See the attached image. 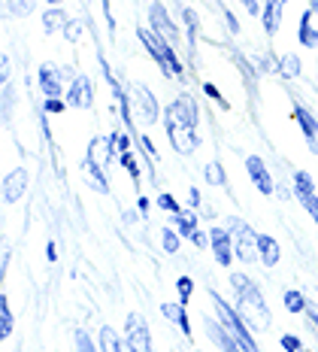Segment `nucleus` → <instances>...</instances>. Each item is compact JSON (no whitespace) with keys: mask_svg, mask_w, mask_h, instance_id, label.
Returning a JSON list of instances; mask_svg holds the SVG:
<instances>
[{"mask_svg":"<svg viewBox=\"0 0 318 352\" xmlns=\"http://www.w3.org/2000/svg\"><path fill=\"white\" fill-rule=\"evenodd\" d=\"M164 131L179 155H191L201 146L197 137V104L191 94H179L167 109H164Z\"/></svg>","mask_w":318,"mask_h":352,"instance_id":"nucleus-1","label":"nucleus"},{"mask_svg":"<svg viewBox=\"0 0 318 352\" xmlns=\"http://www.w3.org/2000/svg\"><path fill=\"white\" fill-rule=\"evenodd\" d=\"M231 289L236 292V313L251 331H267L270 328V310L264 304L258 283L249 280V274H231Z\"/></svg>","mask_w":318,"mask_h":352,"instance_id":"nucleus-2","label":"nucleus"},{"mask_svg":"<svg viewBox=\"0 0 318 352\" xmlns=\"http://www.w3.org/2000/svg\"><path fill=\"white\" fill-rule=\"evenodd\" d=\"M139 36V43H143V49L152 55V61L161 67V73H164L167 79H182L185 73H182V61H179V55H176V49L170 46V43H164L158 34L152 31V28H139L137 31Z\"/></svg>","mask_w":318,"mask_h":352,"instance_id":"nucleus-3","label":"nucleus"},{"mask_svg":"<svg viewBox=\"0 0 318 352\" xmlns=\"http://www.w3.org/2000/svg\"><path fill=\"white\" fill-rule=\"evenodd\" d=\"M209 298H212V307H216V319H218L221 325H225L227 331H231V334L236 337L240 349H242V352H261V346L255 343V334H251V328L246 325V322H242L240 313H236L234 307L218 295V292H209Z\"/></svg>","mask_w":318,"mask_h":352,"instance_id":"nucleus-4","label":"nucleus"},{"mask_svg":"<svg viewBox=\"0 0 318 352\" xmlns=\"http://www.w3.org/2000/svg\"><path fill=\"white\" fill-rule=\"evenodd\" d=\"M227 231L234 234L236 258H240L242 264H255V261H261V252H258V234L251 231L240 216H231V219H227Z\"/></svg>","mask_w":318,"mask_h":352,"instance_id":"nucleus-5","label":"nucleus"},{"mask_svg":"<svg viewBox=\"0 0 318 352\" xmlns=\"http://www.w3.org/2000/svg\"><path fill=\"white\" fill-rule=\"evenodd\" d=\"M149 25L164 43H170L173 49H179V28L173 25V19H170V12L164 10L161 0H152L149 3Z\"/></svg>","mask_w":318,"mask_h":352,"instance_id":"nucleus-6","label":"nucleus"},{"mask_svg":"<svg viewBox=\"0 0 318 352\" xmlns=\"http://www.w3.org/2000/svg\"><path fill=\"white\" fill-rule=\"evenodd\" d=\"M130 94H134V107L139 109V116H143V122H161L164 119V113H161V107H158V98H155V91L149 85H143V82H134L130 85Z\"/></svg>","mask_w":318,"mask_h":352,"instance_id":"nucleus-7","label":"nucleus"},{"mask_svg":"<svg viewBox=\"0 0 318 352\" xmlns=\"http://www.w3.org/2000/svg\"><path fill=\"white\" fill-rule=\"evenodd\" d=\"M67 107L73 109H91L94 107V88H91V79L88 76H73L70 85H67V94H64Z\"/></svg>","mask_w":318,"mask_h":352,"instance_id":"nucleus-8","label":"nucleus"},{"mask_svg":"<svg viewBox=\"0 0 318 352\" xmlns=\"http://www.w3.org/2000/svg\"><path fill=\"white\" fill-rule=\"evenodd\" d=\"M209 249L216 255V264L218 267H231L236 249H234V234L227 228H212L209 231Z\"/></svg>","mask_w":318,"mask_h":352,"instance_id":"nucleus-9","label":"nucleus"},{"mask_svg":"<svg viewBox=\"0 0 318 352\" xmlns=\"http://www.w3.org/2000/svg\"><path fill=\"white\" fill-rule=\"evenodd\" d=\"M36 85L46 98H64V70L55 67V64H43L40 73H36Z\"/></svg>","mask_w":318,"mask_h":352,"instance_id":"nucleus-10","label":"nucleus"},{"mask_svg":"<svg viewBox=\"0 0 318 352\" xmlns=\"http://www.w3.org/2000/svg\"><path fill=\"white\" fill-rule=\"evenodd\" d=\"M246 170H249V179L255 182V188H258L261 195H267V197L276 195V182H273V173L267 170L264 158L249 155V158H246Z\"/></svg>","mask_w":318,"mask_h":352,"instance_id":"nucleus-11","label":"nucleus"},{"mask_svg":"<svg viewBox=\"0 0 318 352\" xmlns=\"http://www.w3.org/2000/svg\"><path fill=\"white\" fill-rule=\"evenodd\" d=\"M124 337H128V340L134 343V349H137V352H155L149 328H146L143 316H137V313H130L128 322H124Z\"/></svg>","mask_w":318,"mask_h":352,"instance_id":"nucleus-12","label":"nucleus"},{"mask_svg":"<svg viewBox=\"0 0 318 352\" xmlns=\"http://www.w3.org/2000/svg\"><path fill=\"white\" fill-rule=\"evenodd\" d=\"M27 192V170L25 167H12L3 176V204H19Z\"/></svg>","mask_w":318,"mask_h":352,"instance_id":"nucleus-13","label":"nucleus"},{"mask_svg":"<svg viewBox=\"0 0 318 352\" xmlns=\"http://www.w3.org/2000/svg\"><path fill=\"white\" fill-rule=\"evenodd\" d=\"M294 119H297L303 137H306L309 152H313V155H318V119H315V116L309 113V109L303 107V104H294Z\"/></svg>","mask_w":318,"mask_h":352,"instance_id":"nucleus-14","label":"nucleus"},{"mask_svg":"<svg viewBox=\"0 0 318 352\" xmlns=\"http://www.w3.org/2000/svg\"><path fill=\"white\" fill-rule=\"evenodd\" d=\"M206 334H209L212 340H216V346H218L221 352H242V349H240V343H236V337L227 331V328L221 325L218 319H209V322H206Z\"/></svg>","mask_w":318,"mask_h":352,"instance_id":"nucleus-15","label":"nucleus"},{"mask_svg":"<svg viewBox=\"0 0 318 352\" xmlns=\"http://www.w3.org/2000/svg\"><path fill=\"white\" fill-rule=\"evenodd\" d=\"M282 10H285V0H264L261 21H264V31L270 36L279 34V28H282Z\"/></svg>","mask_w":318,"mask_h":352,"instance_id":"nucleus-16","label":"nucleus"},{"mask_svg":"<svg viewBox=\"0 0 318 352\" xmlns=\"http://www.w3.org/2000/svg\"><path fill=\"white\" fill-rule=\"evenodd\" d=\"M161 313L167 316V322H173V325L179 328L182 337H191V319H188L185 304H173V300H167V304H161Z\"/></svg>","mask_w":318,"mask_h":352,"instance_id":"nucleus-17","label":"nucleus"},{"mask_svg":"<svg viewBox=\"0 0 318 352\" xmlns=\"http://www.w3.org/2000/svg\"><path fill=\"white\" fill-rule=\"evenodd\" d=\"M258 252H261L264 267H276L279 258H282V249H279L276 237H270V234H258Z\"/></svg>","mask_w":318,"mask_h":352,"instance_id":"nucleus-18","label":"nucleus"},{"mask_svg":"<svg viewBox=\"0 0 318 352\" xmlns=\"http://www.w3.org/2000/svg\"><path fill=\"white\" fill-rule=\"evenodd\" d=\"M67 12L61 10V6H49L46 12H43V34L52 36V34H58V31H64L67 28Z\"/></svg>","mask_w":318,"mask_h":352,"instance_id":"nucleus-19","label":"nucleus"},{"mask_svg":"<svg viewBox=\"0 0 318 352\" xmlns=\"http://www.w3.org/2000/svg\"><path fill=\"white\" fill-rule=\"evenodd\" d=\"M313 16H315L313 10H306V12L300 16L297 40H300V46H303V49H315V46H318V31H315V25H313Z\"/></svg>","mask_w":318,"mask_h":352,"instance_id":"nucleus-20","label":"nucleus"},{"mask_svg":"<svg viewBox=\"0 0 318 352\" xmlns=\"http://www.w3.org/2000/svg\"><path fill=\"white\" fill-rule=\"evenodd\" d=\"M82 173H85V179L91 182V186L98 188L100 195H109V182H106V176H103V167L100 164H94L91 158H85L82 161Z\"/></svg>","mask_w":318,"mask_h":352,"instance_id":"nucleus-21","label":"nucleus"},{"mask_svg":"<svg viewBox=\"0 0 318 352\" xmlns=\"http://www.w3.org/2000/svg\"><path fill=\"white\" fill-rule=\"evenodd\" d=\"M300 70H303V64H300V58L294 55V52H288V55H282V58L276 61V73H279L282 79H297Z\"/></svg>","mask_w":318,"mask_h":352,"instance_id":"nucleus-22","label":"nucleus"},{"mask_svg":"<svg viewBox=\"0 0 318 352\" xmlns=\"http://www.w3.org/2000/svg\"><path fill=\"white\" fill-rule=\"evenodd\" d=\"M282 304H285V310L291 313V316H297V313H306V292L285 289L282 292Z\"/></svg>","mask_w":318,"mask_h":352,"instance_id":"nucleus-23","label":"nucleus"},{"mask_svg":"<svg viewBox=\"0 0 318 352\" xmlns=\"http://www.w3.org/2000/svg\"><path fill=\"white\" fill-rule=\"evenodd\" d=\"M12 328H16V316H12V307L6 295H0V340H10Z\"/></svg>","mask_w":318,"mask_h":352,"instance_id":"nucleus-24","label":"nucleus"},{"mask_svg":"<svg viewBox=\"0 0 318 352\" xmlns=\"http://www.w3.org/2000/svg\"><path fill=\"white\" fill-rule=\"evenodd\" d=\"M173 219H176V231H179L182 237H191V234L197 231V222H201L194 210H179Z\"/></svg>","mask_w":318,"mask_h":352,"instance_id":"nucleus-25","label":"nucleus"},{"mask_svg":"<svg viewBox=\"0 0 318 352\" xmlns=\"http://www.w3.org/2000/svg\"><path fill=\"white\" fill-rule=\"evenodd\" d=\"M98 346H100V352H118V346H122V337H118L109 325H103L100 334H98Z\"/></svg>","mask_w":318,"mask_h":352,"instance_id":"nucleus-26","label":"nucleus"},{"mask_svg":"<svg viewBox=\"0 0 318 352\" xmlns=\"http://www.w3.org/2000/svg\"><path fill=\"white\" fill-rule=\"evenodd\" d=\"M203 176H206V182L209 186H216V188H221V186H227V176H225V167L218 164V161H209V164L203 167Z\"/></svg>","mask_w":318,"mask_h":352,"instance_id":"nucleus-27","label":"nucleus"},{"mask_svg":"<svg viewBox=\"0 0 318 352\" xmlns=\"http://www.w3.org/2000/svg\"><path fill=\"white\" fill-rule=\"evenodd\" d=\"M294 195H309V192H315V179L309 176L306 170H294Z\"/></svg>","mask_w":318,"mask_h":352,"instance_id":"nucleus-28","label":"nucleus"},{"mask_svg":"<svg viewBox=\"0 0 318 352\" xmlns=\"http://www.w3.org/2000/svg\"><path fill=\"white\" fill-rule=\"evenodd\" d=\"M161 246H164V252L176 255V252H179V246H182V234L173 231V228H164V231H161Z\"/></svg>","mask_w":318,"mask_h":352,"instance_id":"nucleus-29","label":"nucleus"},{"mask_svg":"<svg viewBox=\"0 0 318 352\" xmlns=\"http://www.w3.org/2000/svg\"><path fill=\"white\" fill-rule=\"evenodd\" d=\"M118 161H122V167L128 170L130 179H134V186H139V164H137L134 152H122V155H118Z\"/></svg>","mask_w":318,"mask_h":352,"instance_id":"nucleus-30","label":"nucleus"},{"mask_svg":"<svg viewBox=\"0 0 318 352\" xmlns=\"http://www.w3.org/2000/svg\"><path fill=\"white\" fill-rule=\"evenodd\" d=\"M176 292H179V304H188L191 295H194V280L191 276H179L176 280Z\"/></svg>","mask_w":318,"mask_h":352,"instance_id":"nucleus-31","label":"nucleus"},{"mask_svg":"<svg viewBox=\"0 0 318 352\" xmlns=\"http://www.w3.org/2000/svg\"><path fill=\"white\" fill-rule=\"evenodd\" d=\"M297 201L303 204V210L313 216V222L318 225V195L315 192H309V195H297Z\"/></svg>","mask_w":318,"mask_h":352,"instance_id":"nucleus-32","label":"nucleus"},{"mask_svg":"<svg viewBox=\"0 0 318 352\" xmlns=\"http://www.w3.org/2000/svg\"><path fill=\"white\" fill-rule=\"evenodd\" d=\"M279 346H282L285 352H306V346H303V340L297 334H282L279 337Z\"/></svg>","mask_w":318,"mask_h":352,"instance_id":"nucleus-33","label":"nucleus"},{"mask_svg":"<svg viewBox=\"0 0 318 352\" xmlns=\"http://www.w3.org/2000/svg\"><path fill=\"white\" fill-rule=\"evenodd\" d=\"M12 107H16V91H12V82L3 85V122L12 119Z\"/></svg>","mask_w":318,"mask_h":352,"instance_id":"nucleus-34","label":"nucleus"},{"mask_svg":"<svg viewBox=\"0 0 318 352\" xmlns=\"http://www.w3.org/2000/svg\"><path fill=\"white\" fill-rule=\"evenodd\" d=\"M6 10H10L12 16H31L34 3H31V0H6Z\"/></svg>","mask_w":318,"mask_h":352,"instance_id":"nucleus-35","label":"nucleus"},{"mask_svg":"<svg viewBox=\"0 0 318 352\" xmlns=\"http://www.w3.org/2000/svg\"><path fill=\"white\" fill-rule=\"evenodd\" d=\"M61 34L67 36V43H79V36L85 34V28H82V21H79V19H70V21H67V28H64Z\"/></svg>","mask_w":318,"mask_h":352,"instance_id":"nucleus-36","label":"nucleus"},{"mask_svg":"<svg viewBox=\"0 0 318 352\" xmlns=\"http://www.w3.org/2000/svg\"><path fill=\"white\" fill-rule=\"evenodd\" d=\"M137 140H139V146H143V152H146V158H149V164H158V149H155V143H152V137L149 134H139L137 137Z\"/></svg>","mask_w":318,"mask_h":352,"instance_id":"nucleus-37","label":"nucleus"},{"mask_svg":"<svg viewBox=\"0 0 318 352\" xmlns=\"http://www.w3.org/2000/svg\"><path fill=\"white\" fill-rule=\"evenodd\" d=\"M64 109H67V100L64 98H46V104H43V113L46 116H61Z\"/></svg>","mask_w":318,"mask_h":352,"instance_id":"nucleus-38","label":"nucleus"},{"mask_svg":"<svg viewBox=\"0 0 318 352\" xmlns=\"http://www.w3.org/2000/svg\"><path fill=\"white\" fill-rule=\"evenodd\" d=\"M76 349H79V352H100V346H98V343H94L91 337H88V334L82 331V328L76 331Z\"/></svg>","mask_w":318,"mask_h":352,"instance_id":"nucleus-39","label":"nucleus"},{"mask_svg":"<svg viewBox=\"0 0 318 352\" xmlns=\"http://www.w3.org/2000/svg\"><path fill=\"white\" fill-rule=\"evenodd\" d=\"M158 207L164 210V212H170V216H176L182 207H179V201H176L173 195H158Z\"/></svg>","mask_w":318,"mask_h":352,"instance_id":"nucleus-40","label":"nucleus"},{"mask_svg":"<svg viewBox=\"0 0 318 352\" xmlns=\"http://www.w3.org/2000/svg\"><path fill=\"white\" fill-rule=\"evenodd\" d=\"M306 316L318 328V292H309V295H306Z\"/></svg>","mask_w":318,"mask_h":352,"instance_id":"nucleus-41","label":"nucleus"},{"mask_svg":"<svg viewBox=\"0 0 318 352\" xmlns=\"http://www.w3.org/2000/svg\"><path fill=\"white\" fill-rule=\"evenodd\" d=\"M203 94H206V98H209V100H216V104H218V107L231 109V104H227V100H225V98H221V91H218V88H216V85H212V82H203Z\"/></svg>","mask_w":318,"mask_h":352,"instance_id":"nucleus-42","label":"nucleus"},{"mask_svg":"<svg viewBox=\"0 0 318 352\" xmlns=\"http://www.w3.org/2000/svg\"><path fill=\"white\" fill-rule=\"evenodd\" d=\"M185 25H188V40H191V46L197 43V16H194V10H185Z\"/></svg>","mask_w":318,"mask_h":352,"instance_id":"nucleus-43","label":"nucleus"},{"mask_svg":"<svg viewBox=\"0 0 318 352\" xmlns=\"http://www.w3.org/2000/svg\"><path fill=\"white\" fill-rule=\"evenodd\" d=\"M191 243H194L197 249H209V231H201V228H197L194 234H191Z\"/></svg>","mask_w":318,"mask_h":352,"instance_id":"nucleus-44","label":"nucleus"},{"mask_svg":"<svg viewBox=\"0 0 318 352\" xmlns=\"http://www.w3.org/2000/svg\"><path fill=\"white\" fill-rule=\"evenodd\" d=\"M0 70H3V73H0V79H3V85H6V82H10V76H12V61L6 55H3V61H0Z\"/></svg>","mask_w":318,"mask_h":352,"instance_id":"nucleus-45","label":"nucleus"},{"mask_svg":"<svg viewBox=\"0 0 318 352\" xmlns=\"http://www.w3.org/2000/svg\"><path fill=\"white\" fill-rule=\"evenodd\" d=\"M240 6H246L249 16H261V10H264V6L258 3V0H240Z\"/></svg>","mask_w":318,"mask_h":352,"instance_id":"nucleus-46","label":"nucleus"},{"mask_svg":"<svg viewBox=\"0 0 318 352\" xmlns=\"http://www.w3.org/2000/svg\"><path fill=\"white\" fill-rule=\"evenodd\" d=\"M225 21H227V31L231 34H240V21H236V16L231 10H225Z\"/></svg>","mask_w":318,"mask_h":352,"instance_id":"nucleus-47","label":"nucleus"},{"mask_svg":"<svg viewBox=\"0 0 318 352\" xmlns=\"http://www.w3.org/2000/svg\"><path fill=\"white\" fill-rule=\"evenodd\" d=\"M188 207L191 210H197V207H201V188H188Z\"/></svg>","mask_w":318,"mask_h":352,"instance_id":"nucleus-48","label":"nucleus"},{"mask_svg":"<svg viewBox=\"0 0 318 352\" xmlns=\"http://www.w3.org/2000/svg\"><path fill=\"white\" fill-rule=\"evenodd\" d=\"M115 152H118V155H122V152H130V137H128V134H122V137H118Z\"/></svg>","mask_w":318,"mask_h":352,"instance_id":"nucleus-49","label":"nucleus"},{"mask_svg":"<svg viewBox=\"0 0 318 352\" xmlns=\"http://www.w3.org/2000/svg\"><path fill=\"white\" fill-rule=\"evenodd\" d=\"M46 258H49V261H58V249H55V240H49V243H46Z\"/></svg>","mask_w":318,"mask_h":352,"instance_id":"nucleus-50","label":"nucleus"},{"mask_svg":"<svg viewBox=\"0 0 318 352\" xmlns=\"http://www.w3.org/2000/svg\"><path fill=\"white\" fill-rule=\"evenodd\" d=\"M118 352H137V349H134V343H130L128 337H124V340H122V346H118Z\"/></svg>","mask_w":318,"mask_h":352,"instance_id":"nucleus-51","label":"nucleus"},{"mask_svg":"<svg viewBox=\"0 0 318 352\" xmlns=\"http://www.w3.org/2000/svg\"><path fill=\"white\" fill-rule=\"evenodd\" d=\"M137 210H139V212H149V197H139V201H137Z\"/></svg>","mask_w":318,"mask_h":352,"instance_id":"nucleus-52","label":"nucleus"},{"mask_svg":"<svg viewBox=\"0 0 318 352\" xmlns=\"http://www.w3.org/2000/svg\"><path fill=\"white\" fill-rule=\"evenodd\" d=\"M10 258H12V252H10V246H6L3 249V261H0V264H3V274H6V267H10Z\"/></svg>","mask_w":318,"mask_h":352,"instance_id":"nucleus-53","label":"nucleus"},{"mask_svg":"<svg viewBox=\"0 0 318 352\" xmlns=\"http://www.w3.org/2000/svg\"><path fill=\"white\" fill-rule=\"evenodd\" d=\"M124 219H128V222H137V219H139V210H124Z\"/></svg>","mask_w":318,"mask_h":352,"instance_id":"nucleus-54","label":"nucleus"},{"mask_svg":"<svg viewBox=\"0 0 318 352\" xmlns=\"http://www.w3.org/2000/svg\"><path fill=\"white\" fill-rule=\"evenodd\" d=\"M309 10H313V12H318V0H309Z\"/></svg>","mask_w":318,"mask_h":352,"instance_id":"nucleus-55","label":"nucleus"},{"mask_svg":"<svg viewBox=\"0 0 318 352\" xmlns=\"http://www.w3.org/2000/svg\"><path fill=\"white\" fill-rule=\"evenodd\" d=\"M46 3H49V6H61L64 0H46Z\"/></svg>","mask_w":318,"mask_h":352,"instance_id":"nucleus-56","label":"nucleus"},{"mask_svg":"<svg viewBox=\"0 0 318 352\" xmlns=\"http://www.w3.org/2000/svg\"><path fill=\"white\" fill-rule=\"evenodd\" d=\"M31 3H36V0H31Z\"/></svg>","mask_w":318,"mask_h":352,"instance_id":"nucleus-57","label":"nucleus"}]
</instances>
